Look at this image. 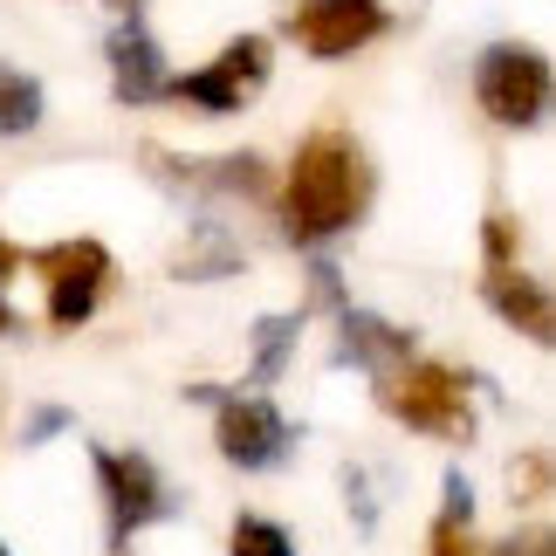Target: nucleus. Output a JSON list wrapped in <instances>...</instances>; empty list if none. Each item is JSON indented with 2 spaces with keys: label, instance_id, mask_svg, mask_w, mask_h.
<instances>
[{
  "label": "nucleus",
  "instance_id": "f257e3e1",
  "mask_svg": "<svg viewBox=\"0 0 556 556\" xmlns=\"http://www.w3.org/2000/svg\"><path fill=\"white\" fill-rule=\"evenodd\" d=\"M371 200V173H365V152L344 138V131H309L303 152L289 165V186H282V220L295 241H330V233L357 227V213Z\"/></svg>",
  "mask_w": 556,
  "mask_h": 556
},
{
  "label": "nucleus",
  "instance_id": "f03ea898",
  "mask_svg": "<svg viewBox=\"0 0 556 556\" xmlns=\"http://www.w3.org/2000/svg\"><path fill=\"white\" fill-rule=\"evenodd\" d=\"M384 413H392L405 433H433V440H475V399H467V378L454 365H399L378 384Z\"/></svg>",
  "mask_w": 556,
  "mask_h": 556
},
{
  "label": "nucleus",
  "instance_id": "7ed1b4c3",
  "mask_svg": "<svg viewBox=\"0 0 556 556\" xmlns=\"http://www.w3.org/2000/svg\"><path fill=\"white\" fill-rule=\"evenodd\" d=\"M475 97H481V111L495 117V124H508V131H529V124L543 117V103H549V62H543L536 49H522V41H502V49L481 55Z\"/></svg>",
  "mask_w": 556,
  "mask_h": 556
},
{
  "label": "nucleus",
  "instance_id": "20e7f679",
  "mask_svg": "<svg viewBox=\"0 0 556 556\" xmlns=\"http://www.w3.org/2000/svg\"><path fill=\"white\" fill-rule=\"evenodd\" d=\"M35 268H41V282H49V324L55 330H76V324H90L97 303H103V282H111V254H103V241H55V248H41L35 254Z\"/></svg>",
  "mask_w": 556,
  "mask_h": 556
},
{
  "label": "nucleus",
  "instance_id": "39448f33",
  "mask_svg": "<svg viewBox=\"0 0 556 556\" xmlns=\"http://www.w3.org/2000/svg\"><path fill=\"white\" fill-rule=\"evenodd\" d=\"M268 62H275L268 41L262 35H241V41H227L206 70L165 83V90H173L179 103H192V111H248V103L262 97V83H268Z\"/></svg>",
  "mask_w": 556,
  "mask_h": 556
},
{
  "label": "nucleus",
  "instance_id": "423d86ee",
  "mask_svg": "<svg viewBox=\"0 0 556 556\" xmlns=\"http://www.w3.org/2000/svg\"><path fill=\"white\" fill-rule=\"evenodd\" d=\"M289 35L324 62L357 55L384 35V0H289Z\"/></svg>",
  "mask_w": 556,
  "mask_h": 556
},
{
  "label": "nucleus",
  "instance_id": "0eeeda50",
  "mask_svg": "<svg viewBox=\"0 0 556 556\" xmlns=\"http://www.w3.org/2000/svg\"><path fill=\"white\" fill-rule=\"evenodd\" d=\"M220 405V419H213V440H220V454L233 467H275L289 454V419L275 413L268 399H213Z\"/></svg>",
  "mask_w": 556,
  "mask_h": 556
},
{
  "label": "nucleus",
  "instance_id": "6e6552de",
  "mask_svg": "<svg viewBox=\"0 0 556 556\" xmlns=\"http://www.w3.org/2000/svg\"><path fill=\"white\" fill-rule=\"evenodd\" d=\"M97 475H103V502H111V536L117 543L165 508V481H159V467L144 454H111V446H97Z\"/></svg>",
  "mask_w": 556,
  "mask_h": 556
},
{
  "label": "nucleus",
  "instance_id": "1a4fd4ad",
  "mask_svg": "<svg viewBox=\"0 0 556 556\" xmlns=\"http://www.w3.org/2000/svg\"><path fill=\"white\" fill-rule=\"evenodd\" d=\"M488 303L502 309L508 330H522L529 344H549L556 337V316H549V289L536 282V275H522L516 262L508 268H488Z\"/></svg>",
  "mask_w": 556,
  "mask_h": 556
},
{
  "label": "nucleus",
  "instance_id": "9d476101",
  "mask_svg": "<svg viewBox=\"0 0 556 556\" xmlns=\"http://www.w3.org/2000/svg\"><path fill=\"white\" fill-rule=\"evenodd\" d=\"M111 70H117V97H124V103H152V97H165V83H173V76H165L159 41L144 35L138 21L111 35Z\"/></svg>",
  "mask_w": 556,
  "mask_h": 556
},
{
  "label": "nucleus",
  "instance_id": "9b49d317",
  "mask_svg": "<svg viewBox=\"0 0 556 556\" xmlns=\"http://www.w3.org/2000/svg\"><path fill=\"white\" fill-rule=\"evenodd\" d=\"M344 351H357V365H405V357H413V337L378 324L365 309H351L344 316Z\"/></svg>",
  "mask_w": 556,
  "mask_h": 556
},
{
  "label": "nucleus",
  "instance_id": "f8f14e48",
  "mask_svg": "<svg viewBox=\"0 0 556 556\" xmlns=\"http://www.w3.org/2000/svg\"><path fill=\"white\" fill-rule=\"evenodd\" d=\"M35 117H41V83L0 62V138H21V131H35Z\"/></svg>",
  "mask_w": 556,
  "mask_h": 556
},
{
  "label": "nucleus",
  "instance_id": "ddd939ff",
  "mask_svg": "<svg viewBox=\"0 0 556 556\" xmlns=\"http://www.w3.org/2000/svg\"><path fill=\"white\" fill-rule=\"evenodd\" d=\"M227 556H295V543H289L282 522L241 516V522H233V536H227Z\"/></svg>",
  "mask_w": 556,
  "mask_h": 556
},
{
  "label": "nucleus",
  "instance_id": "4468645a",
  "mask_svg": "<svg viewBox=\"0 0 556 556\" xmlns=\"http://www.w3.org/2000/svg\"><path fill=\"white\" fill-rule=\"evenodd\" d=\"M508 495H516V502H543L549 495V454H522L516 467H508Z\"/></svg>",
  "mask_w": 556,
  "mask_h": 556
},
{
  "label": "nucleus",
  "instance_id": "2eb2a0df",
  "mask_svg": "<svg viewBox=\"0 0 556 556\" xmlns=\"http://www.w3.org/2000/svg\"><path fill=\"white\" fill-rule=\"evenodd\" d=\"M516 241H522L516 220H502V213H495V220H488V262L508 268V262H516Z\"/></svg>",
  "mask_w": 556,
  "mask_h": 556
},
{
  "label": "nucleus",
  "instance_id": "dca6fc26",
  "mask_svg": "<svg viewBox=\"0 0 556 556\" xmlns=\"http://www.w3.org/2000/svg\"><path fill=\"white\" fill-rule=\"evenodd\" d=\"M289 337H295V324H268V330H262V365H254L262 378L282 371V344H289Z\"/></svg>",
  "mask_w": 556,
  "mask_h": 556
},
{
  "label": "nucleus",
  "instance_id": "f3484780",
  "mask_svg": "<svg viewBox=\"0 0 556 556\" xmlns=\"http://www.w3.org/2000/svg\"><path fill=\"white\" fill-rule=\"evenodd\" d=\"M495 556H549V529H529V536H516V543H502Z\"/></svg>",
  "mask_w": 556,
  "mask_h": 556
},
{
  "label": "nucleus",
  "instance_id": "a211bd4d",
  "mask_svg": "<svg viewBox=\"0 0 556 556\" xmlns=\"http://www.w3.org/2000/svg\"><path fill=\"white\" fill-rule=\"evenodd\" d=\"M433 556H467V543H460V529H454V522H440V529H433Z\"/></svg>",
  "mask_w": 556,
  "mask_h": 556
},
{
  "label": "nucleus",
  "instance_id": "6ab92c4d",
  "mask_svg": "<svg viewBox=\"0 0 556 556\" xmlns=\"http://www.w3.org/2000/svg\"><path fill=\"white\" fill-rule=\"evenodd\" d=\"M14 268H21V254H14L8 241H0V289H8V275H14Z\"/></svg>",
  "mask_w": 556,
  "mask_h": 556
},
{
  "label": "nucleus",
  "instance_id": "aec40b11",
  "mask_svg": "<svg viewBox=\"0 0 556 556\" xmlns=\"http://www.w3.org/2000/svg\"><path fill=\"white\" fill-rule=\"evenodd\" d=\"M0 330H14V316H8V303H0Z\"/></svg>",
  "mask_w": 556,
  "mask_h": 556
},
{
  "label": "nucleus",
  "instance_id": "412c9836",
  "mask_svg": "<svg viewBox=\"0 0 556 556\" xmlns=\"http://www.w3.org/2000/svg\"><path fill=\"white\" fill-rule=\"evenodd\" d=\"M111 8H138V0H111Z\"/></svg>",
  "mask_w": 556,
  "mask_h": 556
},
{
  "label": "nucleus",
  "instance_id": "4be33fe9",
  "mask_svg": "<svg viewBox=\"0 0 556 556\" xmlns=\"http://www.w3.org/2000/svg\"><path fill=\"white\" fill-rule=\"evenodd\" d=\"M0 556H8V543H0Z\"/></svg>",
  "mask_w": 556,
  "mask_h": 556
}]
</instances>
